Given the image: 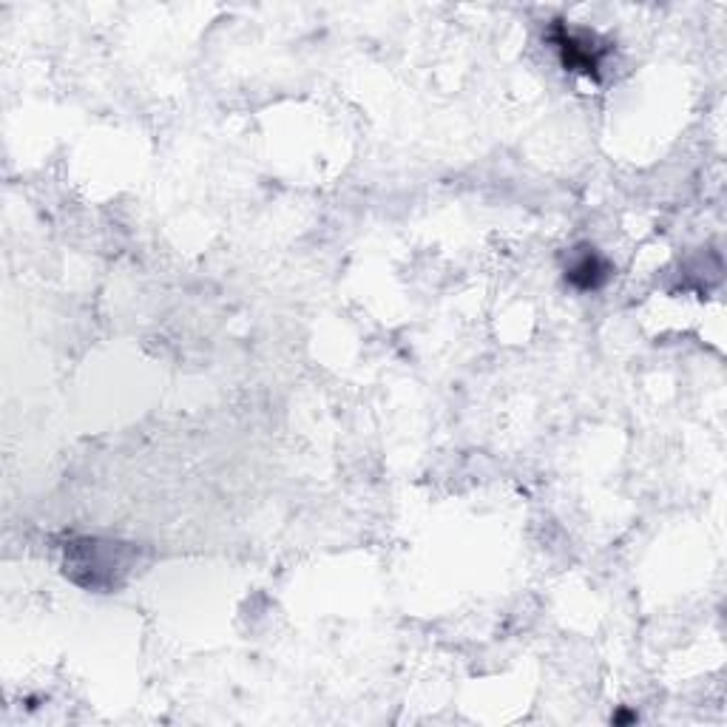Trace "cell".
I'll return each mask as SVG.
<instances>
[{
    "label": "cell",
    "instance_id": "obj_1",
    "mask_svg": "<svg viewBox=\"0 0 727 727\" xmlns=\"http://www.w3.org/2000/svg\"><path fill=\"white\" fill-rule=\"evenodd\" d=\"M557 46H560V52H563V63H566L568 69L588 74V77H597V69H600V52L594 49V37L574 35V32H568V29H560Z\"/></svg>",
    "mask_w": 727,
    "mask_h": 727
},
{
    "label": "cell",
    "instance_id": "obj_2",
    "mask_svg": "<svg viewBox=\"0 0 727 727\" xmlns=\"http://www.w3.org/2000/svg\"><path fill=\"white\" fill-rule=\"evenodd\" d=\"M605 276H608V267L605 262L597 256V253H583L574 265L568 267V282L574 284V287H580V290H594V287H600L605 282Z\"/></svg>",
    "mask_w": 727,
    "mask_h": 727
}]
</instances>
